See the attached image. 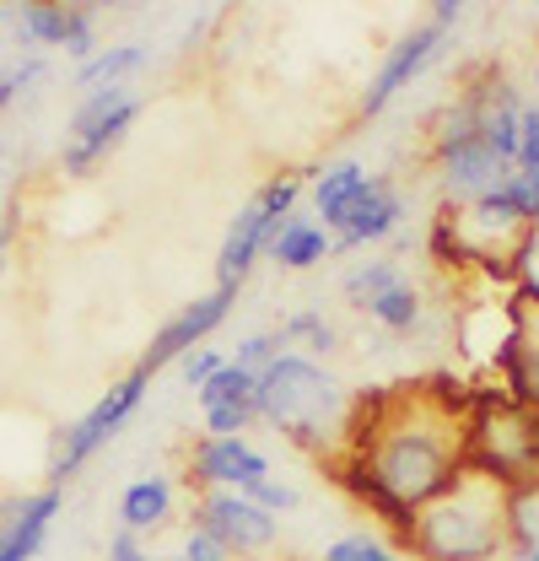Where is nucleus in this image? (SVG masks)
I'll return each mask as SVG.
<instances>
[{"mask_svg":"<svg viewBox=\"0 0 539 561\" xmlns=\"http://www.w3.org/2000/svg\"><path fill=\"white\" fill-rule=\"evenodd\" d=\"M470 470V405L448 389H394L356 400L351 448L335 459L340 486L372 507L394 535L415 524L426 502H437Z\"/></svg>","mask_w":539,"mask_h":561,"instance_id":"obj_1","label":"nucleus"},{"mask_svg":"<svg viewBox=\"0 0 539 561\" xmlns=\"http://www.w3.org/2000/svg\"><path fill=\"white\" fill-rule=\"evenodd\" d=\"M254 411L265 426H275L286 443L319 454L335 465L340 454L351 448V426H356V400L345 394L335 373L302 351H286L275 356L265 373H260V394H254Z\"/></svg>","mask_w":539,"mask_h":561,"instance_id":"obj_2","label":"nucleus"},{"mask_svg":"<svg viewBox=\"0 0 539 561\" xmlns=\"http://www.w3.org/2000/svg\"><path fill=\"white\" fill-rule=\"evenodd\" d=\"M400 551L415 561H496L513 551V486L465 470L437 502L415 513V524L400 535Z\"/></svg>","mask_w":539,"mask_h":561,"instance_id":"obj_3","label":"nucleus"},{"mask_svg":"<svg viewBox=\"0 0 539 561\" xmlns=\"http://www.w3.org/2000/svg\"><path fill=\"white\" fill-rule=\"evenodd\" d=\"M470 470L496 476L502 486L539 481V416L507 394H485L470 405Z\"/></svg>","mask_w":539,"mask_h":561,"instance_id":"obj_4","label":"nucleus"},{"mask_svg":"<svg viewBox=\"0 0 539 561\" xmlns=\"http://www.w3.org/2000/svg\"><path fill=\"white\" fill-rule=\"evenodd\" d=\"M437 243H443V254H454V260H465V265H480L491 280L496 276L513 280L518 276V254H524V243H529V227H524L518 210L507 206V195L496 190V195H485V201H474V206L443 210Z\"/></svg>","mask_w":539,"mask_h":561,"instance_id":"obj_5","label":"nucleus"},{"mask_svg":"<svg viewBox=\"0 0 539 561\" xmlns=\"http://www.w3.org/2000/svg\"><path fill=\"white\" fill-rule=\"evenodd\" d=\"M297 195H302V168L270 173L265 184L243 201V210L227 221L221 249H216V286H221V291H238V286L249 280V271L265 260L270 238H275L280 221L297 210Z\"/></svg>","mask_w":539,"mask_h":561,"instance_id":"obj_6","label":"nucleus"},{"mask_svg":"<svg viewBox=\"0 0 539 561\" xmlns=\"http://www.w3.org/2000/svg\"><path fill=\"white\" fill-rule=\"evenodd\" d=\"M146 389H151V378L130 367L125 378H114L87 411L76 421H66L60 432H55V448H49V486H66L70 476H81L119 432H125V421L146 405Z\"/></svg>","mask_w":539,"mask_h":561,"instance_id":"obj_7","label":"nucleus"},{"mask_svg":"<svg viewBox=\"0 0 539 561\" xmlns=\"http://www.w3.org/2000/svg\"><path fill=\"white\" fill-rule=\"evenodd\" d=\"M140 119V92L135 87H103V92H81L76 108H70V125H66V146H60V168L70 179H87L98 173L119 140L135 130Z\"/></svg>","mask_w":539,"mask_h":561,"instance_id":"obj_8","label":"nucleus"},{"mask_svg":"<svg viewBox=\"0 0 539 561\" xmlns=\"http://www.w3.org/2000/svg\"><path fill=\"white\" fill-rule=\"evenodd\" d=\"M190 529H200L210 535L227 557H265L270 546L280 540V518L265 513L254 496H243V491H200L195 496V524Z\"/></svg>","mask_w":539,"mask_h":561,"instance_id":"obj_9","label":"nucleus"},{"mask_svg":"<svg viewBox=\"0 0 539 561\" xmlns=\"http://www.w3.org/2000/svg\"><path fill=\"white\" fill-rule=\"evenodd\" d=\"M232 302H238V291H221V286H210L205 297H190L168 324H157V335H151V346L140 351V373L151 378V373H162V367H173V362H184L190 351H200V341H210L221 324H227V313H232Z\"/></svg>","mask_w":539,"mask_h":561,"instance_id":"obj_10","label":"nucleus"},{"mask_svg":"<svg viewBox=\"0 0 539 561\" xmlns=\"http://www.w3.org/2000/svg\"><path fill=\"white\" fill-rule=\"evenodd\" d=\"M443 44H448V33H443V27H432V22H421V27L400 33V38L389 44L383 66L372 70V81L362 87V98H356V119H378V114L400 98L410 81H421V70L443 55Z\"/></svg>","mask_w":539,"mask_h":561,"instance_id":"obj_11","label":"nucleus"},{"mask_svg":"<svg viewBox=\"0 0 539 561\" xmlns=\"http://www.w3.org/2000/svg\"><path fill=\"white\" fill-rule=\"evenodd\" d=\"M190 481L200 491H243V496H254L265 481H275V470H270V454L254 448L249 437H200L190 448Z\"/></svg>","mask_w":539,"mask_h":561,"instance_id":"obj_12","label":"nucleus"},{"mask_svg":"<svg viewBox=\"0 0 539 561\" xmlns=\"http://www.w3.org/2000/svg\"><path fill=\"white\" fill-rule=\"evenodd\" d=\"M432 173L448 206H474L513 179V162H502L485 140H459V146L432 151Z\"/></svg>","mask_w":539,"mask_h":561,"instance_id":"obj_13","label":"nucleus"},{"mask_svg":"<svg viewBox=\"0 0 539 561\" xmlns=\"http://www.w3.org/2000/svg\"><path fill=\"white\" fill-rule=\"evenodd\" d=\"M400 221H404L400 184L372 173V179L362 184V195L340 210V221L330 227V238H335V254H356V249H367V243H383L389 232H400Z\"/></svg>","mask_w":539,"mask_h":561,"instance_id":"obj_14","label":"nucleus"},{"mask_svg":"<svg viewBox=\"0 0 539 561\" xmlns=\"http://www.w3.org/2000/svg\"><path fill=\"white\" fill-rule=\"evenodd\" d=\"M60 513H66V491L60 486L5 496L0 502V561H33L44 551V540H49Z\"/></svg>","mask_w":539,"mask_h":561,"instance_id":"obj_15","label":"nucleus"},{"mask_svg":"<svg viewBox=\"0 0 539 561\" xmlns=\"http://www.w3.org/2000/svg\"><path fill=\"white\" fill-rule=\"evenodd\" d=\"M496 373L507 378V400H518V405H529L539 416V308L529 302H518V319H513V341L502 351V362H496Z\"/></svg>","mask_w":539,"mask_h":561,"instance_id":"obj_16","label":"nucleus"},{"mask_svg":"<svg viewBox=\"0 0 539 561\" xmlns=\"http://www.w3.org/2000/svg\"><path fill=\"white\" fill-rule=\"evenodd\" d=\"M330 254H335V238L319 227V216H302V210H291L280 221V232L270 238V249H265V260H275L280 271H313Z\"/></svg>","mask_w":539,"mask_h":561,"instance_id":"obj_17","label":"nucleus"},{"mask_svg":"<svg viewBox=\"0 0 539 561\" xmlns=\"http://www.w3.org/2000/svg\"><path fill=\"white\" fill-rule=\"evenodd\" d=\"M151 66V49L146 44H103L87 66L70 70V87L76 92H103V87H130L140 70Z\"/></svg>","mask_w":539,"mask_h":561,"instance_id":"obj_18","label":"nucleus"},{"mask_svg":"<svg viewBox=\"0 0 539 561\" xmlns=\"http://www.w3.org/2000/svg\"><path fill=\"white\" fill-rule=\"evenodd\" d=\"M173 518V481L168 476H140L119 496V529L130 535H157Z\"/></svg>","mask_w":539,"mask_h":561,"instance_id":"obj_19","label":"nucleus"},{"mask_svg":"<svg viewBox=\"0 0 539 561\" xmlns=\"http://www.w3.org/2000/svg\"><path fill=\"white\" fill-rule=\"evenodd\" d=\"M367 179H372V173H367L356 157H340V162H330V168L313 173V210H319V227H324V232L340 221V210L362 195Z\"/></svg>","mask_w":539,"mask_h":561,"instance_id":"obj_20","label":"nucleus"},{"mask_svg":"<svg viewBox=\"0 0 539 561\" xmlns=\"http://www.w3.org/2000/svg\"><path fill=\"white\" fill-rule=\"evenodd\" d=\"M5 16L16 22V44H27V49H60L66 55L76 5H16Z\"/></svg>","mask_w":539,"mask_h":561,"instance_id":"obj_21","label":"nucleus"},{"mask_svg":"<svg viewBox=\"0 0 539 561\" xmlns=\"http://www.w3.org/2000/svg\"><path fill=\"white\" fill-rule=\"evenodd\" d=\"M404 271H400V260H362V265H351L345 271V280H340V297L351 302V308H372L389 286H400Z\"/></svg>","mask_w":539,"mask_h":561,"instance_id":"obj_22","label":"nucleus"},{"mask_svg":"<svg viewBox=\"0 0 539 561\" xmlns=\"http://www.w3.org/2000/svg\"><path fill=\"white\" fill-rule=\"evenodd\" d=\"M280 335H286V341H297L302 356H313V362H324V356H335L340 351L335 324H330L319 308H297V313H286V319H280Z\"/></svg>","mask_w":539,"mask_h":561,"instance_id":"obj_23","label":"nucleus"},{"mask_svg":"<svg viewBox=\"0 0 539 561\" xmlns=\"http://www.w3.org/2000/svg\"><path fill=\"white\" fill-rule=\"evenodd\" d=\"M254 394H260V373H249V367H238L227 356L195 400H200V411H210V405H254Z\"/></svg>","mask_w":539,"mask_h":561,"instance_id":"obj_24","label":"nucleus"},{"mask_svg":"<svg viewBox=\"0 0 539 561\" xmlns=\"http://www.w3.org/2000/svg\"><path fill=\"white\" fill-rule=\"evenodd\" d=\"M367 319L378 324V330H389V335H410L415 324H421V291L400 280V286H389L372 308H367Z\"/></svg>","mask_w":539,"mask_h":561,"instance_id":"obj_25","label":"nucleus"},{"mask_svg":"<svg viewBox=\"0 0 539 561\" xmlns=\"http://www.w3.org/2000/svg\"><path fill=\"white\" fill-rule=\"evenodd\" d=\"M319 561H404V557L394 540H383V535H372V529H351V535L330 540Z\"/></svg>","mask_w":539,"mask_h":561,"instance_id":"obj_26","label":"nucleus"},{"mask_svg":"<svg viewBox=\"0 0 539 561\" xmlns=\"http://www.w3.org/2000/svg\"><path fill=\"white\" fill-rule=\"evenodd\" d=\"M286 351H291V341H286L280 330H254V335H243V341H238V356H232V362H238V367H249V373H265L270 362H275V356H286Z\"/></svg>","mask_w":539,"mask_h":561,"instance_id":"obj_27","label":"nucleus"},{"mask_svg":"<svg viewBox=\"0 0 539 561\" xmlns=\"http://www.w3.org/2000/svg\"><path fill=\"white\" fill-rule=\"evenodd\" d=\"M44 76H49V60H38V55H27V60H16V66L0 70V114H5L16 98H27Z\"/></svg>","mask_w":539,"mask_h":561,"instance_id":"obj_28","label":"nucleus"},{"mask_svg":"<svg viewBox=\"0 0 539 561\" xmlns=\"http://www.w3.org/2000/svg\"><path fill=\"white\" fill-rule=\"evenodd\" d=\"M502 195H507V206L524 216V227L539 232V173L535 168H513V179L502 184Z\"/></svg>","mask_w":539,"mask_h":561,"instance_id":"obj_29","label":"nucleus"},{"mask_svg":"<svg viewBox=\"0 0 539 561\" xmlns=\"http://www.w3.org/2000/svg\"><path fill=\"white\" fill-rule=\"evenodd\" d=\"M254 421H260L254 405H210V411H200V432L205 437H243Z\"/></svg>","mask_w":539,"mask_h":561,"instance_id":"obj_30","label":"nucleus"},{"mask_svg":"<svg viewBox=\"0 0 539 561\" xmlns=\"http://www.w3.org/2000/svg\"><path fill=\"white\" fill-rule=\"evenodd\" d=\"M513 286H518V302L539 308V232H529V243H524V254H518V276H513Z\"/></svg>","mask_w":539,"mask_h":561,"instance_id":"obj_31","label":"nucleus"},{"mask_svg":"<svg viewBox=\"0 0 539 561\" xmlns=\"http://www.w3.org/2000/svg\"><path fill=\"white\" fill-rule=\"evenodd\" d=\"M221 362H227V356H221V351L200 346V351H190V356H184V362H179V373H184V383H190V389H195V394H200L205 383H210V378H216V367H221Z\"/></svg>","mask_w":539,"mask_h":561,"instance_id":"obj_32","label":"nucleus"},{"mask_svg":"<svg viewBox=\"0 0 539 561\" xmlns=\"http://www.w3.org/2000/svg\"><path fill=\"white\" fill-rule=\"evenodd\" d=\"M168 561H232L210 535H200V529H190L184 535V546H179V557H168Z\"/></svg>","mask_w":539,"mask_h":561,"instance_id":"obj_33","label":"nucleus"},{"mask_svg":"<svg viewBox=\"0 0 539 561\" xmlns=\"http://www.w3.org/2000/svg\"><path fill=\"white\" fill-rule=\"evenodd\" d=\"M103 561H162V557H151L146 546H140V535H130V529H114L108 535V557Z\"/></svg>","mask_w":539,"mask_h":561,"instance_id":"obj_34","label":"nucleus"},{"mask_svg":"<svg viewBox=\"0 0 539 561\" xmlns=\"http://www.w3.org/2000/svg\"><path fill=\"white\" fill-rule=\"evenodd\" d=\"M254 502H260L265 513L280 518V513H291V507H297V486H286V481H265V486L254 491Z\"/></svg>","mask_w":539,"mask_h":561,"instance_id":"obj_35","label":"nucleus"},{"mask_svg":"<svg viewBox=\"0 0 539 561\" xmlns=\"http://www.w3.org/2000/svg\"><path fill=\"white\" fill-rule=\"evenodd\" d=\"M518 168H535L539 173V108H524V151H518Z\"/></svg>","mask_w":539,"mask_h":561,"instance_id":"obj_36","label":"nucleus"},{"mask_svg":"<svg viewBox=\"0 0 539 561\" xmlns=\"http://www.w3.org/2000/svg\"><path fill=\"white\" fill-rule=\"evenodd\" d=\"M465 11H470V5H465V0H437V5H432V16H426V22H432V27H443V33H454V27H459V22H465Z\"/></svg>","mask_w":539,"mask_h":561,"instance_id":"obj_37","label":"nucleus"},{"mask_svg":"<svg viewBox=\"0 0 539 561\" xmlns=\"http://www.w3.org/2000/svg\"><path fill=\"white\" fill-rule=\"evenodd\" d=\"M529 103H535V108H539V55H535V60H529Z\"/></svg>","mask_w":539,"mask_h":561,"instance_id":"obj_38","label":"nucleus"},{"mask_svg":"<svg viewBox=\"0 0 539 561\" xmlns=\"http://www.w3.org/2000/svg\"><path fill=\"white\" fill-rule=\"evenodd\" d=\"M518 561H539V540L529 546V551H518Z\"/></svg>","mask_w":539,"mask_h":561,"instance_id":"obj_39","label":"nucleus"},{"mask_svg":"<svg viewBox=\"0 0 539 561\" xmlns=\"http://www.w3.org/2000/svg\"><path fill=\"white\" fill-rule=\"evenodd\" d=\"M5 265H11V254H5V243H0V276H5Z\"/></svg>","mask_w":539,"mask_h":561,"instance_id":"obj_40","label":"nucleus"},{"mask_svg":"<svg viewBox=\"0 0 539 561\" xmlns=\"http://www.w3.org/2000/svg\"><path fill=\"white\" fill-rule=\"evenodd\" d=\"M535 22H539V11H535Z\"/></svg>","mask_w":539,"mask_h":561,"instance_id":"obj_41","label":"nucleus"}]
</instances>
